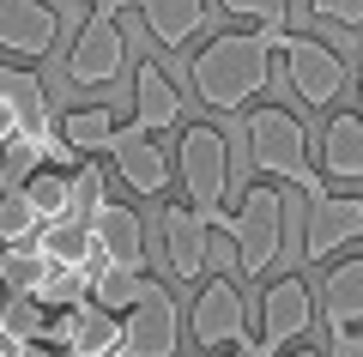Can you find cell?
I'll return each instance as SVG.
<instances>
[{
	"label": "cell",
	"instance_id": "6da1fadb",
	"mask_svg": "<svg viewBox=\"0 0 363 357\" xmlns=\"http://www.w3.org/2000/svg\"><path fill=\"white\" fill-rule=\"evenodd\" d=\"M272 55H279V43L260 37V31H224L206 49L188 55V85H194V97L206 109L242 115L272 85Z\"/></svg>",
	"mask_w": 363,
	"mask_h": 357
},
{
	"label": "cell",
	"instance_id": "7a4b0ae2",
	"mask_svg": "<svg viewBox=\"0 0 363 357\" xmlns=\"http://www.w3.org/2000/svg\"><path fill=\"white\" fill-rule=\"evenodd\" d=\"M242 140H248V164H255L260 176L291 182V188L309 194V200L327 194V176L309 164V133H303V121L291 109H272V103H267V109H248Z\"/></svg>",
	"mask_w": 363,
	"mask_h": 357
},
{
	"label": "cell",
	"instance_id": "3957f363",
	"mask_svg": "<svg viewBox=\"0 0 363 357\" xmlns=\"http://www.w3.org/2000/svg\"><path fill=\"white\" fill-rule=\"evenodd\" d=\"M176 170H182V188H188V206L212 230H224V218H230V206H224V194H230V140L218 128H182Z\"/></svg>",
	"mask_w": 363,
	"mask_h": 357
},
{
	"label": "cell",
	"instance_id": "277c9868",
	"mask_svg": "<svg viewBox=\"0 0 363 357\" xmlns=\"http://www.w3.org/2000/svg\"><path fill=\"white\" fill-rule=\"evenodd\" d=\"M285 194L272 188V182H260V188H242V206H236L230 218H224V230H230L236 243V267H242V279H260V273L279 260V248H285Z\"/></svg>",
	"mask_w": 363,
	"mask_h": 357
},
{
	"label": "cell",
	"instance_id": "5b68a950",
	"mask_svg": "<svg viewBox=\"0 0 363 357\" xmlns=\"http://www.w3.org/2000/svg\"><path fill=\"white\" fill-rule=\"evenodd\" d=\"M279 61H285L291 91H297L309 109H327V103L345 91V79H351V67L339 61L327 43H315V37H291V31H285V43H279Z\"/></svg>",
	"mask_w": 363,
	"mask_h": 357
},
{
	"label": "cell",
	"instance_id": "8992f818",
	"mask_svg": "<svg viewBox=\"0 0 363 357\" xmlns=\"http://www.w3.org/2000/svg\"><path fill=\"white\" fill-rule=\"evenodd\" d=\"M121 67H128V37H121V25H116V18L85 13V31H79L73 49H67V79L104 91V85L121 79Z\"/></svg>",
	"mask_w": 363,
	"mask_h": 357
},
{
	"label": "cell",
	"instance_id": "52a82bcc",
	"mask_svg": "<svg viewBox=\"0 0 363 357\" xmlns=\"http://www.w3.org/2000/svg\"><path fill=\"white\" fill-rule=\"evenodd\" d=\"M121 345L133 357H176L182 345V309L164 285H145V297L121 315Z\"/></svg>",
	"mask_w": 363,
	"mask_h": 357
},
{
	"label": "cell",
	"instance_id": "ba28073f",
	"mask_svg": "<svg viewBox=\"0 0 363 357\" xmlns=\"http://www.w3.org/2000/svg\"><path fill=\"white\" fill-rule=\"evenodd\" d=\"M61 43V13L49 0H0V55L43 61Z\"/></svg>",
	"mask_w": 363,
	"mask_h": 357
},
{
	"label": "cell",
	"instance_id": "9c48e42d",
	"mask_svg": "<svg viewBox=\"0 0 363 357\" xmlns=\"http://www.w3.org/2000/svg\"><path fill=\"white\" fill-rule=\"evenodd\" d=\"M85 230H91V243H97V260H104V267H116V273H145V224H140L133 206L104 200L97 212L85 218Z\"/></svg>",
	"mask_w": 363,
	"mask_h": 357
},
{
	"label": "cell",
	"instance_id": "30bf717a",
	"mask_svg": "<svg viewBox=\"0 0 363 357\" xmlns=\"http://www.w3.org/2000/svg\"><path fill=\"white\" fill-rule=\"evenodd\" d=\"M85 6L97 18H116V13L133 6L164 49H182V43H194L200 31H206V0H85Z\"/></svg>",
	"mask_w": 363,
	"mask_h": 357
},
{
	"label": "cell",
	"instance_id": "8fae6325",
	"mask_svg": "<svg viewBox=\"0 0 363 357\" xmlns=\"http://www.w3.org/2000/svg\"><path fill=\"white\" fill-rule=\"evenodd\" d=\"M345 243H363V194H321V200H309L303 255L309 260H333Z\"/></svg>",
	"mask_w": 363,
	"mask_h": 357
},
{
	"label": "cell",
	"instance_id": "7c38bea8",
	"mask_svg": "<svg viewBox=\"0 0 363 357\" xmlns=\"http://www.w3.org/2000/svg\"><path fill=\"white\" fill-rule=\"evenodd\" d=\"M194 345H248V309H242V291H236L230 273L200 285L194 297Z\"/></svg>",
	"mask_w": 363,
	"mask_h": 357
},
{
	"label": "cell",
	"instance_id": "4fadbf2b",
	"mask_svg": "<svg viewBox=\"0 0 363 357\" xmlns=\"http://www.w3.org/2000/svg\"><path fill=\"white\" fill-rule=\"evenodd\" d=\"M309 321H315V297H309L303 279H272L267 285V297H260V345L272 357L291 351L309 333Z\"/></svg>",
	"mask_w": 363,
	"mask_h": 357
},
{
	"label": "cell",
	"instance_id": "5bb4252c",
	"mask_svg": "<svg viewBox=\"0 0 363 357\" xmlns=\"http://www.w3.org/2000/svg\"><path fill=\"white\" fill-rule=\"evenodd\" d=\"M164 255H169V273L182 285L206 279V260H212V224L194 212V206H169L164 212Z\"/></svg>",
	"mask_w": 363,
	"mask_h": 357
},
{
	"label": "cell",
	"instance_id": "9a60e30c",
	"mask_svg": "<svg viewBox=\"0 0 363 357\" xmlns=\"http://www.w3.org/2000/svg\"><path fill=\"white\" fill-rule=\"evenodd\" d=\"M109 158H116L121 182H128L133 194H145V200L169 188V158H164V145H152V133H140L133 121H121V133H116V145H109Z\"/></svg>",
	"mask_w": 363,
	"mask_h": 357
},
{
	"label": "cell",
	"instance_id": "2e32d148",
	"mask_svg": "<svg viewBox=\"0 0 363 357\" xmlns=\"http://www.w3.org/2000/svg\"><path fill=\"white\" fill-rule=\"evenodd\" d=\"M182 121V91L164 79V67L157 61H140V73H133V128L140 133H164Z\"/></svg>",
	"mask_w": 363,
	"mask_h": 357
},
{
	"label": "cell",
	"instance_id": "e0dca14e",
	"mask_svg": "<svg viewBox=\"0 0 363 357\" xmlns=\"http://www.w3.org/2000/svg\"><path fill=\"white\" fill-rule=\"evenodd\" d=\"M321 176L327 182H363V115L339 109L321 133Z\"/></svg>",
	"mask_w": 363,
	"mask_h": 357
},
{
	"label": "cell",
	"instance_id": "ac0fdd59",
	"mask_svg": "<svg viewBox=\"0 0 363 357\" xmlns=\"http://www.w3.org/2000/svg\"><path fill=\"white\" fill-rule=\"evenodd\" d=\"M327 327H333V339L363 327V255L339 260L327 273Z\"/></svg>",
	"mask_w": 363,
	"mask_h": 357
},
{
	"label": "cell",
	"instance_id": "d6986e66",
	"mask_svg": "<svg viewBox=\"0 0 363 357\" xmlns=\"http://www.w3.org/2000/svg\"><path fill=\"white\" fill-rule=\"evenodd\" d=\"M55 128H61V140L73 145L79 158H97V152H109V145H116L121 121H116V109H109V103H91V109H67Z\"/></svg>",
	"mask_w": 363,
	"mask_h": 357
},
{
	"label": "cell",
	"instance_id": "ffe728a7",
	"mask_svg": "<svg viewBox=\"0 0 363 357\" xmlns=\"http://www.w3.org/2000/svg\"><path fill=\"white\" fill-rule=\"evenodd\" d=\"M49 279V260H43V248H0V291L6 297H37V285Z\"/></svg>",
	"mask_w": 363,
	"mask_h": 357
},
{
	"label": "cell",
	"instance_id": "44dd1931",
	"mask_svg": "<svg viewBox=\"0 0 363 357\" xmlns=\"http://www.w3.org/2000/svg\"><path fill=\"white\" fill-rule=\"evenodd\" d=\"M145 285H152L145 273H116V267H97V273H91V303H97V309H109V315H128V309L145 297Z\"/></svg>",
	"mask_w": 363,
	"mask_h": 357
},
{
	"label": "cell",
	"instance_id": "7402d4cb",
	"mask_svg": "<svg viewBox=\"0 0 363 357\" xmlns=\"http://www.w3.org/2000/svg\"><path fill=\"white\" fill-rule=\"evenodd\" d=\"M43 236V212L25 200V188L0 194V248H30Z\"/></svg>",
	"mask_w": 363,
	"mask_h": 357
},
{
	"label": "cell",
	"instance_id": "603a6c76",
	"mask_svg": "<svg viewBox=\"0 0 363 357\" xmlns=\"http://www.w3.org/2000/svg\"><path fill=\"white\" fill-rule=\"evenodd\" d=\"M230 18H242L248 31H260V37L285 43V18H291V0H218Z\"/></svg>",
	"mask_w": 363,
	"mask_h": 357
},
{
	"label": "cell",
	"instance_id": "cb8c5ba5",
	"mask_svg": "<svg viewBox=\"0 0 363 357\" xmlns=\"http://www.w3.org/2000/svg\"><path fill=\"white\" fill-rule=\"evenodd\" d=\"M0 97H13L30 109V121H49V91L37 85V73H18V67H0Z\"/></svg>",
	"mask_w": 363,
	"mask_h": 357
},
{
	"label": "cell",
	"instance_id": "d4e9b609",
	"mask_svg": "<svg viewBox=\"0 0 363 357\" xmlns=\"http://www.w3.org/2000/svg\"><path fill=\"white\" fill-rule=\"evenodd\" d=\"M309 13L321 18V25H351V31H363V0H309Z\"/></svg>",
	"mask_w": 363,
	"mask_h": 357
},
{
	"label": "cell",
	"instance_id": "484cf974",
	"mask_svg": "<svg viewBox=\"0 0 363 357\" xmlns=\"http://www.w3.org/2000/svg\"><path fill=\"white\" fill-rule=\"evenodd\" d=\"M333 357H363V327H357V333H339V339H333Z\"/></svg>",
	"mask_w": 363,
	"mask_h": 357
},
{
	"label": "cell",
	"instance_id": "4316f807",
	"mask_svg": "<svg viewBox=\"0 0 363 357\" xmlns=\"http://www.w3.org/2000/svg\"><path fill=\"white\" fill-rule=\"evenodd\" d=\"M230 357H272V351H267V345H260V339H248V345H236Z\"/></svg>",
	"mask_w": 363,
	"mask_h": 357
},
{
	"label": "cell",
	"instance_id": "83f0119b",
	"mask_svg": "<svg viewBox=\"0 0 363 357\" xmlns=\"http://www.w3.org/2000/svg\"><path fill=\"white\" fill-rule=\"evenodd\" d=\"M104 357H133V351H128V345H116V351H104Z\"/></svg>",
	"mask_w": 363,
	"mask_h": 357
},
{
	"label": "cell",
	"instance_id": "f1b7e54d",
	"mask_svg": "<svg viewBox=\"0 0 363 357\" xmlns=\"http://www.w3.org/2000/svg\"><path fill=\"white\" fill-rule=\"evenodd\" d=\"M285 357H315V351H303V345H291V351H285Z\"/></svg>",
	"mask_w": 363,
	"mask_h": 357
},
{
	"label": "cell",
	"instance_id": "f546056e",
	"mask_svg": "<svg viewBox=\"0 0 363 357\" xmlns=\"http://www.w3.org/2000/svg\"><path fill=\"white\" fill-rule=\"evenodd\" d=\"M357 91H363V49H357Z\"/></svg>",
	"mask_w": 363,
	"mask_h": 357
},
{
	"label": "cell",
	"instance_id": "4dcf8cb0",
	"mask_svg": "<svg viewBox=\"0 0 363 357\" xmlns=\"http://www.w3.org/2000/svg\"><path fill=\"white\" fill-rule=\"evenodd\" d=\"M6 303H13V297H6V291H0V321H6Z\"/></svg>",
	"mask_w": 363,
	"mask_h": 357
}]
</instances>
